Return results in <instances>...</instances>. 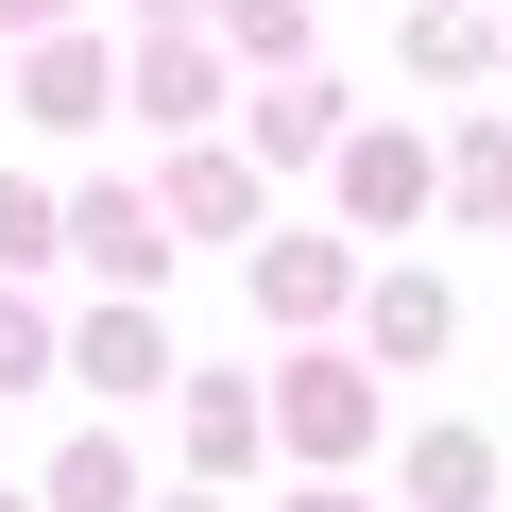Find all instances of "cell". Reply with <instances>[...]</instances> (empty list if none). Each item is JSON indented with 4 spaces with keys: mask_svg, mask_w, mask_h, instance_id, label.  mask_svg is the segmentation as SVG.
Here are the masks:
<instances>
[{
    "mask_svg": "<svg viewBox=\"0 0 512 512\" xmlns=\"http://www.w3.org/2000/svg\"><path fill=\"white\" fill-rule=\"evenodd\" d=\"M256 308H274V325L342 308V239H256Z\"/></svg>",
    "mask_w": 512,
    "mask_h": 512,
    "instance_id": "7a4b0ae2",
    "label": "cell"
},
{
    "mask_svg": "<svg viewBox=\"0 0 512 512\" xmlns=\"http://www.w3.org/2000/svg\"><path fill=\"white\" fill-rule=\"evenodd\" d=\"M239 205H256L239 154H188V171H171V222H239Z\"/></svg>",
    "mask_w": 512,
    "mask_h": 512,
    "instance_id": "9c48e42d",
    "label": "cell"
},
{
    "mask_svg": "<svg viewBox=\"0 0 512 512\" xmlns=\"http://www.w3.org/2000/svg\"><path fill=\"white\" fill-rule=\"evenodd\" d=\"M427 188H444V171H427V154H410V137H376V154H359V171H342V205H359V222H410V205H427Z\"/></svg>",
    "mask_w": 512,
    "mask_h": 512,
    "instance_id": "277c9868",
    "label": "cell"
},
{
    "mask_svg": "<svg viewBox=\"0 0 512 512\" xmlns=\"http://www.w3.org/2000/svg\"><path fill=\"white\" fill-rule=\"evenodd\" d=\"M69 239H86V256H103V274H137V291H154V222H137V205H120V188H86V222H69Z\"/></svg>",
    "mask_w": 512,
    "mask_h": 512,
    "instance_id": "ba28073f",
    "label": "cell"
},
{
    "mask_svg": "<svg viewBox=\"0 0 512 512\" xmlns=\"http://www.w3.org/2000/svg\"><path fill=\"white\" fill-rule=\"evenodd\" d=\"M274 410H291V444H308V461H359V427H376V393H359L342 359H308V376H291Z\"/></svg>",
    "mask_w": 512,
    "mask_h": 512,
    "instance_id": "6da1fadb",
    "label": "cell"
},
{
    "mask_svg": "<svg viewBox=\"0 0 512 512\" xmlns=\"http://www.w3.org/2000/svg\"><path fill=\"white\" fill-rule=\"evenodd\" d=\"M0 512H35V495H0Z\"/></svg>",
    "mask_w": 512,
    "mask_h": 512,
    "instance_id": "e0dca14e",
    "label": "cell"
},
{
    "mask_svg": "<svg viewBox=\"0 0 512 512\" xmlns=\"http://www.w3.org/2000/svg\"><path fill=\"white\" fill-rule=\"evenodd\" d=\"M188 461H222V478L256 461V393H239V376H205V393H188Z\"/></svg>",
    "mask_w": 512,
    "mask_h": 512,
    "instance_id": "52a82bcc",
    "label": "cell"
},
{
    "mask_svg": "<svg viewBox=\"0 0 512 512\" xmlns=\"http://www.w3.org/2000/svg\"><path fill=\"white\" fill-rule=\"evenodd\" d=\"M325 120H342L325 86H274V103H256V137H274V154H325Z\"/></svg>",
    "mask_w": 512,
    "mask_h": 512,
    "instance_id": "30bf717a",
    "label": "cell"
},
{
    "mask_svg": "<svg viewBox=\"0 0 512 512\" xmlns=\"http://www.w3.org/2000/svg\"><path fill=\"white\" fill-rule=\"evenodd\" d=\"M444 325H461V308H444L427 274H393V291H376V359H444Z\"/></svg>",
    "mask_w": 512,
    "mask_h": 512,
    "instance_id": "8992f818",
    "label": "cell"
},
{
    "mask_svg": "<svg viewBox=\"0 0 512 512\" xmlns=\"http://www.w3.org/2000/svg\"><path fill=\"white\" fill-rule=\"evenodd\" d=\"M120 495H137V461H120V444H86V461L52 478V512H120Z\"/></svg>",
    "mask_w": 512,
    "mask_h": 512,
    "instance_id": "7c38bea8",
    "label": "cell"
},
{
    "mask_svg": "<svg viewBox=\"0 0 512 512\" xmlns=\"http://www.w3.org/2000/svg\"><path fill=\"white\" fill-rule=\"evenodd\" d=\"M239 52H256V69H291V52H308V0H239Z\"/></svg>",
    "mask_w": 512,
    "mask_h": 512,
    "instance_id": "4fadbf2b",
    "label": "cell"
},
{
    "mask_svg": "<svg viewBox=\"0 0 512 512\" xmlns=\"http://www.w3.org/2000/svg\"><path fill=\"white\" fill-rule=\"evenodd\" d=\"M410 495H427V512H478V495H495V444H478V427H427V444H410Z\"/></svg>",
    "mask_w": 512,
    "mask_h": 512,
    "instance_id": "3957f363",
    "label": "cell"
},
{
    "mask_svg": "<svg viewBox=\"0 0 512 512\" xmlns=\"http://www.w3.org/2000/svg\"><path fill=\"white\" fill-rule=\"evenodd\" d=\"M0 18H52V0H0Z\"/></svg>",
    "mask_w": 512,
    "mask_h": 512,
    "instance_id": "2e32d148",
    "label": "cell"
},
{
    "mask_svg": "<svg viewBox=\"0 0 512 512\" xmlns=\"http://www.w3.org/2000/svg\"><path fill=\"white\" fill-rule=\"evenodd\" d=\"M188 512H205V495H188Z\"/></svg>",
    "mask_w": 512,
    "mask_h": 512,
    "instance_id": "ac0fdd59",
    "label": "cell"
},
{
    "mask_svg": "<svg viewBox=\"0 0 512 512\" xmlns=\"http://www.w3.org/2000/svg\"><path fill=\"white\" fill-rule=\"evenodd\" d=\"M35 359H52V325H35V308H0V376H35Z\"/></svg>",
    "mask_w": 512,
    "mask_h": 512,
    "instance_id": "5bb4252c",
    "label": "cell"
},
{
    "mask_svg": "<svg viewBox=\"0 0 512 512\" xmlns=\"http://www.w3.org/2000/svg\"><path fill=\"white\" fill-rule=\"evenodd\" d=\"M291 512H359V495H291Z\"/></svg>",
    "mask_w": 512,
    "mask_h": 512,
    "instance_id": "9a60e30c",
    "label": "cell"
},
{
    "mask_svg": "<svg viewBox=\"0 0 512 512\" xmlns=\"http://www.w3.org/2000/svg\"><path fill=\"white\" fill-rule=\"evenodd\" d=\"M86 376H103V393H154V376H171L154 308H103V325H86Z\"/></svg>",
    "mask_w": 512,
    "mask_h": 512,
    "instance_id": "5b68a950",
    "label": "cell"
},
{
    "mask_svg": "<svg viewBox=\"0 0 512 512\" xmlns=\"http://www.w3.org/2000/svg\"><path fill=\"white\" fill-rule=\"evenodd\" d=\"M137 103H154V120H188V103H205V52H171V35H154V52H137Z\"/></svg>",
    "mask_w": 512,
    "mask_h": 512,
    "instance_id": "8fae6325",
    "label": "cell"
}]
</instances>
